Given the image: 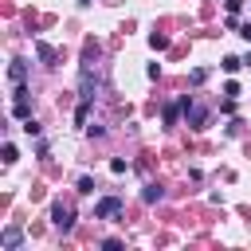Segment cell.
Here are the masks:
<instances>
[{
  "label": "cell",
  "instance_id": "cell-11",
  "mask_svg": "<svg viewBox=\"0 0 251 251\" xmlns=\"http://www.w3.org/2000/svg\"><path fill=\"white\" fill-rule=\"evenodd\" d=\"M149 47H153V51H165V47H169V35L153 31V35H149Z\"/></svg>",
  "mask_w": 251,
  "mask_h": 251
},
{
  "label": "cell",
  "instance_id": "cell-10",
  "mask_svg": "<svg viewBox=\"0 0 251 251\" xmlns=\"http://www.w3.org/2000/svg\"><path fill=\"white\" fill-rule=\"evenodd\" d=\"M220 67H224L227 75H235V71H239V67H247V63H243L239 55H224V63H220Z\"/></svg>",
  "mask_w": 251,
  "mask_h": 251
},
{
  "label": "cell",
  "instance_id": "cell-2",
  "mask_svg": "<svg viewBox=\"0 0 251 251\" xmlns=\"http://www.w3.org/2000/svg\"><path fill=\"white\" fill-rule=\"evenodd\" d=\"M122 196H102L98 204H94V220H118L122 216Z\"/></svg>",
  "mask_w": 251,
  "mask_h": 251
},
{
  "label": "cell",
  "instance_id": "cell-1",
  "mask_svg": "<svg viewBox=\"0 0 251 251\" xmlns=\"http://www.w3.org/2000/svg\"><path fill=\"white\" fill-rule=\"evenodd\" d=\"M184 122H188L192 129H208L212 110H208V106H200V102H188V106H184Z\"/></svg>",
  "mask_w": 251,
  "mask_h": 251
},
{
  "label": "cell",
  "instance_id": "cell-4",
  "mask_svg": "<svg viewBox=\"0 0 251 251\" xmlns=\"http://www.w3.org/2000/svg\"><path fill=\"white\" fill-rule=\"evenodd\" d=\"M20 243H24V227H20V224H8V227L0 231V247H4V251H20Z\"/></svg>",
  "mask_w": 251,
  "mask_h": 251
},
{
  "label": "cell",
  "instance_id": "cell-18",
  "mask_svg": "<svg viewBox=\"0 0 251 251\" xmlns=\"http://www.w3.org/2000/svg\"><path fill=\"white\" fill-rule=\"evenodd\" d=\"M239 35H243V39L251 43V20H247V24H239Z\"/></svg>",
  "mask_w": 251,
  "mask_h": 251
},
{
  "label": "cell",
  "instance_id": "cell-3",
  "mask_svg": "<svg viewBox=\"0 0 251 251\" xmlns=\"http://www.w3.org/2000/svg\"><path fill=\"white\" fill-rule=\"evenodd\" d=\"M51 224H55V231H71L75 227V208H67V204H51Z\"/></svg>",
  "mask_w": 251,
  "mask_h": 251
},
{
  "label": "cell",
  "instance_id": "cell-8",
  "mask_svg": "<svg viewBox=\"0 0 251 251\" xmlns=\"http://www.w3.org/2000/svg\"><path fill=\"white\" fill-rule=\"evenodd\" d=\"M161 196H165V188H161V184H153V180H149V184L141 188V200H145V204H157Z\"/></svg>",
  "mask_w": 251,
  "mask_h": 251
},
{
  "label": "cell",
  "instance_id": "cell-15",
  "mask_svg": "<svg viewBox=\"0 0 251 251\" xmlns=\"http://www.w3.org/2000/svg\"><path fill=\"white\" fill-rule=\"evenodd\" d=\"M224 94H227V98H239V82L227 78V82H224Z\"/></svg>",
  "mask_w": 251,
  "mask_h": 251
},
{
  "label": "cell",
  "instance_id": "cell-19",
  "mask_svg": "<svg viewBox=\"0 0 251 251\" xmlns=\"http://www.w3.org/2000/svg\"><path fill=\"white\" fill-rule=\"evenodd\" d=\"M239 8H243V0H227V12H231V16H235Z\"/></svg>",
  "mask_w": 251,
  "mask_h": 251
},
{
  "label": "cell",
  "instance_id": "cell-7",
  "mask_svg": "<svg viewBox=\"0 0 251 251\" xmlns=\"http://www.w3.org/2000/svg\"><path fill=\"white\" fill-rule=\"evenodd\" d=\"M180 110H184L180 102H165V106H161V118H165V126H176V118H180Z\"/></svg>",
  "mask_w": 251,
  "mask_h": 251
},
{
  "label": "cell",
  "instance_id": "cell-14",
  "mask_svg": "<svg viewBox=\"0 0 251 251\" xmlns=\"http://www.w3.org/2000/svg\"><path fill=\"white\" fill-rule=\"evenodd\" d=\"M78 192L90 196V192H94V176H78Z\"/></svg>",
  "mask_w": 251,
  "mask_h": 251
},
{
  "label": "cell",
  "instance_id": "cell-20",
  "mask_svg": "<svg viewBox=\"0 0 251 251\" xmlns=\"http://www.w3.org/2000/svg\"><path fill=\"white\" fill-rule=\"evenodd\" d=\"M86 4H90V0H78V8H86Z\"/></svg>",
  "mask_w": 251,
  "mask_h": 251
},
{
  "label": "cell",
  "instance_id": "cell-6",
  "mask_svg": "<svg viewBox=\"0 0 251 251\" xmlns=\"http://www.w3.org/2000/svg\"><path fill=\"white\" fill-rule=\"evenodd\" d=\"M8 82H12V86H24V82H27V63H24V59H12V67H8Z\"/></svg>",
  "mask_w": 251,
  "mask_h": 251
},
{
  "label": "cell",
  "instance_id": "cell-5",
  "mask_svg": "<svg viewBox=\"0 0 251 251\" xmlns=\"http://www.w3.org/2000/svg\"><path fill=\"white\" fill-rule=\"evenodd\" d=\"M35 55L43 59V67H59V51H55L51 43H43V39H35Z\"/></svg>",
  "mask_w": 251,
  "mask_h": 251
},
{
  "label": "cell",
  "instance_id": "cell-16",
  "mask_svg": "<svg viewBox=\"0 0 251 251\" xmlns=\"http://www.w3.org/2000/svg\"><path fill=\"white\" fill-rule=\"evenodd\" d=\"M16 157H20V153H16V145L8 141V145H4V165H16Z\"/></svg>",
  "mask_w": 251,
  "mask_h": 251
},
{
  "label": "cell",
  "instance_id": "cell-13",
  "mask_svg": "<svg viewBox=\"0 0 251 251\" xmlns=\"http://www.w3.org/2000/svg\"><path fill=\"white\" fill-rule=\"evenodd\" d=\"M20 129H24V133H27V137H39V122H35V118H27V122H24V126H20Z\"/></svg>",
  "mask_w": 251,
  "mask_h": 251
},
{
  "label": "cell",
  "instance_id": "cell-12",
  "mask_svg": "<svg viewBox=\"0 0 251 251\" xmlns=\"http://www.w3.org/2000/svg\"><path fill=\"white\" fill-rule=\"evenodd\" d=\"M188 82H192V86H200V82H208V67H196V71L188 75Z\"/></svg>",
  "mask_w": 251,
  "mask_h": 251
},
{
  "label": "cell",
  "instance_id": "cell-9",
  "mask_svg": "<svg viewBox=\"0 0 251 251\" xmlns=\"http://www.w3.org/2000/svg\"><path fill=\"white\" fill-rule=\"evenodd\" d=\"M90 102H94V98H78V106H75V122H78V126H86V114H90Z\"/></svg>",
  "mask_w": 251,
  "mask_h": 251
},
{
  "label": "cell",
  "instance_id": "cell-17",
  "mask_svg": "<svg viewBox=\"0 0 251 251\" xmlns=\"http://www.w3.org/2000/svg\"><path fill=\"white\" fill-rule=\"evenodd\" d=\"M126 169H129V165H126V161H122V157H114V161H110V173H114V176H122V173H126Z\"/></svg>",
  "mask_w": 251,
  "mask_h": 251
}]
</instances>
